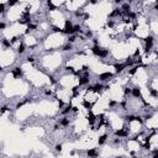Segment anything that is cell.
<instances>
[{
  "instance_id": "4",
  "label": "cell",
  "mask_w": 158,
  "mask_h": 158,
  "mask_svg": "<svg viewBox=\"0 0 158 158\" xmlns=\"http://www.w3.org/2000/svg\"><path fill=\"white\" fill-rule=\"evenodd\" d=\"M11 74H12V77H14V78L19 79V78H22L24 72H22V69H21L20 67H16V68H14V69L11 71Z\"/></svg>"
},
{
  "instance_id": "2",
  "label": "cell",
  "mask_w": 158,
  "mask_h": 158,
  "mask_svg": "<svg viewBox=\"0 0 158 158\" xmlns=\"http://www.w3.org/2000/svg\"><path fill=\"white\" fill-rule=\"evenodd\" d=\"M115 136H117L119 138H121V137H127V136H129V129H126V127L119 129L117 131H115Z\"/></svg>"
},
{
  "instance_id": "22",
  "label": "cell",
  "mask_w": 158,
  "mask_h": 158,
  "mask_svg": "<svg viewBox=\"0 0 158 158\" xmlns=\"http://www.w3.org/2000/svg\"><path fill=\"white\" fill-rule=\"evenodd\" d=\"M106 25H108V27H110V28H112V27H114V26H115V22H114V21H112V20H109V21H108V24H106Z\"/></svg>"
},
{
  "instance_id": "12",
  "label": "cell",
  "mask_w": 158,
  "mask_h": 158,
  "mask_svg": "<svg viewBox=\"0 0 158 158\" xmlns=\"http://www.w3.org/2000/svg\"><path fill=\"white\" fill-rule=\"evenodd\" d=\"M25 51H26V45H25V42H21L17 46V53L22 54V53H25Z\"/></svg>"
},
{
  "instance_id": "19",
  "label": "cell",
  "mask_w": 158,
  "mask_h": 158,
  "mask_svg": "<svg viewBox=\"0 0 158 158\" xmlns=\"http://www.w3.org/2000/svg\"><path fill=\"white\" fill-rule=\"evenodd\" d=\"M75 40H77V35H72V36H69V37H68V40H67V41H68L69 43H72V45H73V43L75 42Z\"/></svg>"
},
{
  "instance_id": "21",
  "label": "cell",
  "mask_w": 158,
  "mask_h": 158,
  "mask_svg": "<svg viewBox=\"0 0 158 158\" xmlns=\"http://www.w3.org/2000/svg\"><path fill=\"white\" fill-rule=\"evenodd\" d=\"M74 15H75L77 17H82V16H83V10H80V11H79V10H77V11L74 12Z\"/></svg>"
},
{
  "instance_id": "11",
  "label": "cell",
  "mask_w": 158,
  "mask_h": 158,
  "mask_svg": "<svg viewBox=\"0 0 158 158\" xmlns=\"http://www.w3.org/2000/svg\"><path fill=\"white\" fill-rule=\"evenodd\" d=\"M72 109H73V106L69 104V105H67L66 108H63V110L61 111V114H62V115H68V114L72 111Z\"/></svg>"
},
{
  "instance_id": "6",
  "label": "cell",
  "mask_w": 158,
  "mask_h": 158,
  "mask_svg": "<svg viewBox=\"0 0 158 158\" xmlns=\"http://www.w3.org/2000/svg\"><path fill=\"white\" fill-rule=\"evenodd\" d=\"M112 78V73H109V72H105V73H101L99 75V80L100 82H108Z\"/></svg>"
},
{
  "instance_id": "27",
  "label": "cell",
  "mask_w": 158,
  "mask_h": 158,
  "mask_svg": "<svg viewBox=\"0 0 158 158\" xmlns=\"http://www.w3.org/2000/svg\"><path fill=\"white\" fill-rule=\"evenodd\" d=\"M154 10H158V1L154 3Z\"/></svg>"
},
{
  "instance_id": "29",
  "label": "cell",
  "mask_w": 158,
  "mask_h": 158,
  "mask_svg": "<svg viewBox=\"0 0 158 158\" xmlns=\"http://www.w3.org/2000/svg\"><path fill=\"white\" fill-rule=\"evenodd\" d=\"M115 158H123V157H122V156H116Z\"/></svg>"
},
{
  "instance_id": "8",
  "label": "cell",
  "mask_w": 158,
  "mask_h": 158,
  "mask_svg": "<svg viewBox=\"0 0 158 158\" xmlns=\"http://www.w3.org/2000/svg\"><path fill=\"white\" fill-rule=\"evenodd\" d=\"M86 156H88L89 158H97V157L99 156V152H98L95 148H90V149H88Z\"/></svg>"
},
{
  "instance_id": "7",
  "label": "cell",
  "mask_w": 158,
  "mask_h": 158,
  "mask_svg": "<svg viewBox=\"0 0 158 158\" xmlns=\"http://www.w3.org/2000/svg\"><path fill=\"white\" fill-rule=\"evenodd\" d=\"M86 119H88V122H89V125H94L95 123V121L98 120V116H95L91 111H89V114L86 115Z\"/></svg>"
},
{
  "instance_id": "14",
  "label": "cell",
  "mask_w": 158,
  "mask_h": 158,
  "mask_svg": "<svg viewBox=\"0 0 158 158\" xmlns=\"http://www.w3.org/2000/svg\"><path fill=\"white\" fill-rule=\"evenodd\" d=\"M108 56H109V49H106V48H103V49H101V53H100V56H99V58L104 59V58H106Z\"/></svg>"
},
{
  "instance_id": "28",
  "label": "cell",
  "mask_w": 158,
  "mask_h": 158,
  "mask_svg": "<svg viewBox=\"0 0 158 158\" xmlns=\"http://www.w3.org/2000/svg\"><path fill=\"white\" fill-rule=\"evenodd\" d=\"M90 4H93V5H95V4H97V1H95V0H91V1H90Z\"/></svg>"
},
{
  "instance_id": "13",
  "label": "cell",
  "mask_w": 158,
  "mask_h": 158,
  "mask_svg": "<svg viewBox=\"0 0 158 158\" xmlns=\"http://www.w3.org/2000/svg\"><path fill=\"white\" fill-rule=\"evenodd\" d=\"M108 134H104V135H101L100 137H99V140H98V143L100 145V146H103L105 142H106V140H108Z\"/></svg>"
},
{
  "instance_id": "20",
  "label": "cell",
  "mask_w": 158,
  "mask_h": 158,
  "mask_svg": "<svg viewBox=\"0 0 158 158\" xmlns=\"http://www.w3.org/2000/svg\"><path fill=\"white\" fill-rule=\"evenodd\" d=\"M83 106H84L85 109H88V110H90L93 105H91V104H90V103H89L88 100H84V101H83Z\"/></svg>"
},
{
  "instance_id": "1",
  "label": "cell",
  "mask_w": 158,
  "mask_h": 158,
  "mask_svg": "<svg viewBox=\"0 0 158 158\" xmlns=\"http://www.w3.org/2000/svg\"><path fill=\"white\" fill-rule=\"evenodd\" d=\"M89 82H90V75H89V73H88V72H85V73L79 78V83H78V85H79V86L88 85V84H89Z\"/></svg>"
},
{
  "instance_id": "26",
  "label": "cell",
  "mask_w": 158,
  "mask_h": 158,
  "mask_svg": "<svg viewBox=\"0 0 158 158\" xmlns=\"http://www.w3.org/2000/svg\"><path fill=\"white\" fill-rule=\"evenodd\" d=\"M5 27H6V24H5L4 21H1V24H0V30L4 31V30H5Z\"/></svg>"
},
{
  "instance_id": "24",
  "label": "cell",
  "mask_w": 158,
  "mask_h": 158,
  "mask_svg": "<svg viewBox=\"0 0 158 158\" xmlns=\"http://www.w3.org/2000/svg\"><path fill=\"white\" fill-rule=\"evenodd\" d=\"M54 149H56L57 152H62V145H56V146H54Z\"/></svg>"
},
{
  "instance_id": "15",
  "label": "cell",
  "mask_w": 158,
  "mask_h": 158,
  "mask_svg": "<svg viewBox=\"0 0 158 158\" xmlns=\"http://www.w3.org/2000/svg\"><path fill=\"white\" fill-rule=\"evenodd\" d=\"M140 69V66H135V67H132L130 71H129V75H135L136 73H137V71Z\"/></svg>"
},
{
  "instance_id": "3",
  "label": "cell",
  "mask_w": 158,
  "mask_h": 158,
  "mask_svg": "<svg viewBox=\"0 0 158 158\" xmlns=\"http://www.w3.org/2000/svg\"><path fill=\"white\" fill-rule=\"evenodd\" d=\"M131 95L134 97V98H136V99H142V93H141V88L140 86H134L132 88V93H131Z\"/></svg>"
},
{
  "instance_id": "23",
  "label": "cell",
  "mask_w": 158,
  "mask_h": 158,
  "mask_svg": "<svg viewBox=\"0 0 158 158\" xmlns=\"http://www.w3.org/2000/svg\"><path fill=\"white\" fill-rule=\"evenodd\" d=\"M115 105H117V103H116L115 100H110V101H109V106H110V108H114Z\"/></svg>"
},
{
  "instance_id": "16",
  "label": "cell",
  "mask_w": 158,
  "mask_h": 158,
  "mask_svg": "<svg viewBox=\"0 0 158 158\" xmlns=\"http://www.w3.org/2000/svg\"><path fill=\"white\" fill-rule=\"evenodd\" d=\"M72 48H73V45L69 43V42H67L64 46H63V51H72Z\"/></svg>"
},
{
  "instance_id": "9",
  "label": "cell",
  "mask_w": 158,
  "mask_h": 158,
  "mask_svg": "<svg viewBox=\"0 0 158 158\" xmlns=\"http://www.w3.org/2000/svg\"><path fill=\"white\" fill-rule=\"evenodd\" d=\"M101 47L100 46H93L91 47V52H93V54L94 56H97V57H99L100 56V53H101Z\"/></svg>"
},
{
  "instance_id": "17",
  "label": "cell",
  "mask_w": 158,
  "mask_h": 158,
  "mask_svg": "<svg viewBox=\"0 0 158 158\" xmlns=\"http://www.w3.org/2000/svg\"><path fill=\"white\" fill-rule=\"evenodd\" d=\"M131 93H132V89H131L130 86H126V88H123V95H130Z\"/></svg>"
},
{
  "instance_id": "10",
  "label": "cell",
  "mask_w": 158,
  "mask_h": 158,
  "mask_svg": "<svg viewBox=\"0 0 158 158\" xmlns=\"http://www.w3.org/2000/svg\"><path fill=\"white\" fill-rule=\"evenodd\" d=\"M69 123H71V121H69L68 117H63V119L59 120V125L63 126V127H67V126H69Z\"/></svg>"
},
{
  "instance_id": "25",
  "label": "cell",
  "mask_w": 158,
  "mask_h": 158,
  "mask_svg": "<svg viewBox=\"0 0 158 158\" xmlns=\"http://www.w3.org/2000/svg\"><path fill=\"white\" fill-rule=\"evenodd\" d=\"M85 36H86L88 38H93V32H91V31H86V32H85Z\"/></svg>"
},
{
  "instance_id": "30",
  "label": "cell",
  "mask_w": 158,
  "mask_h": 158,
  "mask_svg": "<svg viewBox=\"0 0 158 158\" xmlns=\"http://www.w3.org/2000/svg\"><path fill=\"white\" fill-rule=\"evenodd\" d=\"M134 158H141V157H138V156H134Z\"/></svg>"
},
{
  "instance_id": "5",
  "label": "cell",
  "mask_w": 158,
  "mask_h": 158,
  "mask_svg": "<svg viewBox=\"0 0 158 158\" xmlns=\"http://www.w3.org/2000/svg\"><path fill=\"white\" fill-rule=\"evenodd\" d=\"M114 68H115V73L119 74V73H122L127 67L125 66V63H116V64H114Z\"/></svg>"
},
{
  "instance_id": "18",
  "label": "cell",
  "mask_w": 158,
  "mask_h": 158,
  "mask_svg": "<svg viewBox=\"0 0 158 158\" xmlns=\"http://www.w3.org/2000/svg\"><path fill=\"white\" fill-rule=\"evenodd\" d=\"M149 94H151V97H154V98H158V90L156 89H149Z\"/></svg>"
}]
</instances>
